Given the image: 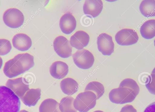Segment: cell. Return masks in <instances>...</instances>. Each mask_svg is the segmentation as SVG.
Returning <instances> with one entry per match:
<instances>
[{
	"mask_svg": "<svg viewBox=\"0 0 155 112\" xmlns=\"http://www.w3.org/2000/svg\"><path fill=\"white\" fill-rule=\"evenodd\" d=\"M148 83L146 85L147 89L151 94H155V72L154 70L152 71Z\"/></svg>",
	"mask_w": 155,
	"mask_h": 112,
	"instance_id": "24",
	"label": "cell"
},
{
	"mask_svg": "<svg viewBox=\"0 0 155 112\" xmlns=\"http://www.w3.org/2000/svg\"><path fill=\"white\" fill-rule=\"evenodd\" d=\"M54 50L60 57L66 58L72 54V48L69 41L63 36L56 37L53 42Z\"/></svg>",
	"mask_w": 155,
	"mask_h": 112,
	"instance_id": "7",
	"label": "cell"
},
{
	"mask_svg": "<svg viewBox=\"0 0 155 112\" xmlns=\"http://www.w3.org/2000/svg\"><path fill=\"white\" fill-rule=\"evenodd\" d=\"M59 25L63 33L66 34H69L75 29L76 26V21L71 14L67 13L63 15L60 18Z\"/></svg>",
	"mask_w": 155,
	"mask_h": 112,
	"instance_id": "12",
	"label": "cell"
},
{
	"mask_svg": "<svg viewBox=\"0 0 155 112\" xmlns=\"http://www.w3.org/2000/svg\"><path fill=\"white\" fill-rule=\"evenodd\" d=\"M12 42L15 48L22 51L28 50L32 45V41L30 38L23 33L15 35L12 39Z\"/></svg>",
	"mask_w": 155,
	"mask_h": 112,
	"instance_id": "13",
	"label": "cell"
},
{
	"mask_svg": "<svg viewBox=\"0 0 155 112\" xmlns=\"http://www.w3.org/2000/svg\"><path fill=\"white\" fill-rule=\"evenodd\" d=\"M3 63V61L2 58L0 57V69L1 68Z\"/></svg>",
	"mask_w": 155,
	"mask_h": 112,
	"instance_id": "27",
	"label": "cell"
},
{
	"mask_svg": "<svg viewBox=\"0 0 155 112\" xmlns=\"http://www.w3.org/2000/svg\"><path fill=\"white\" fill-rule=\"evenodd\" d=\"M90 40L88 34L82 30L76 32L70 38V43L72 47L81 50L88 45Z\"/></svg>",
	"mask_w": 155,
	"mask_h": 112,
	"instance_id": "10",
	"label": "cell"
},
{
	"mask_svg": "<svg viewBox=\"0 0 155 112\" xmlns=\"http://www.w3.org/2000/svg\"><path fill=\"white\" fill-rule=\"evenodd\" d=\"M97 98L92 92L86 91L79 94L74 99L73 105L80 112H87L96 105Z\"/></svg>",
	"mask_w": 155,
	"mask_h": 112,
	"instance_id": "2",
	"label": "cell"
},
{
	"mask_svg": "<svg viewBox=\"0 0 155 112\" xmlns=\"http://www.w3.org/2000/svg\"><path fill=\"white\" fill-rule=\"evenodd\" d=\"M139 39L138 35L134 30L128 28L121 29L115 36V39L118 44L128 45L135 44Z\"/></svg>",
	"mask_w": 155,
	"mask_h": 112,
	"instance_id": "6",
	"label": "cell"
},
{
	"mask_svg": "<svg viewBox=\"0 0 155 112\" xmlns=\"http://www.w3.org/2000/svg\"><path fill=\"white\" fill-rule=\"evenodd\" d=\"M155 20L150 19L145 22L140 28L142 36L147 39H150L155 36Z\"/></svg>",
	"mask_w": 155,
	"mask_h": 112,
	"instance_id": "17",
	"label": "cell"
},
{
	"mask_svg": "<svg viewBox=\"0 0 155 112\" xmlns=\"http://www.w3.org/2000/svg\"><path fill=\"white\" fill-rule=\"evenodd\" d=\"M39 112H61L59 107V103L52 98H48L43 101L39 107Z\"/></svg>",
	"mask_w": 155,
	"mask_h": 112,
	"instance_id": "19",
	"label": "cell"
},
{
	"mask_svg": "<svg viewBox=\"0 0 155 112\" xmlns=\"http://www.w3.org/2000/svg\"><path fill=\"white\" fill-rule=\"evenodd\" d=\"M120 112H137V110L132 105L127 104L122 107Z\"/></svg>",
	"mask_w": 155,
	"mask_h": 112,
	"instance_id": "25",
	"label": "cell"
},
{
	"mask_svg": "<svg viewBox=\"0 0 155 112\" xmlns=\"http://www.w3.org/2000/svg\"><path fill=\"white\" fill-rule=\"evenodd\" d=\"M144 112H155V102L152 103L147 107Z\"/></svg>",
	"mask_w": 155,
	"mask_h": 112,
	"instance_id": "26",
	"label": "cell"
},
{
	"mask_svg": "<svg viewBox=\"0 0 155 112\" xmlns=\"http://www.w3.org/2000/svg\"><path fill=\"white\" fill-rule=\"evenodd\" d=\"M74 98L68 96L62 98L59 103V107L61 112H77L73 105Z\"/></svg>",
	"mask_w": 155,
	"mask_h": 112,
	"instance_id": "21",
	"label": "cell"
},
{
	"mask_svg": "<svg viewBox=\"0 0 155 112\" xmlns=\"http://www.w3.org/2000/svg\"><path fill=\"white\" fill-rule=\"evenodd\" d=\"M11 49L12 45L9 40L4 39H0V55L7 54Z\"/></svg>",
	"mask_w": 155,
	"mask_h": 112,
	"instance_id": "23",
	"label": "cell"
},
{
	"mask_svg": "<svg viewBox=\"0 0 155 112\" xmlns=\"http://www.w3.org/2000/svg\"><path fill=\"white\" fill-rule=\"evenodd\" d=\"M41 95V89L40 88L29 89L21 98L24 103L28 107L35 106Z\"/></svg>",
	"mask_w": 155,
	"mask_h": 112,
	"instance_id": "15",
	"label": "cell"
},
{
	"mask_svg": "<svg viewBox=\"0 0 155 112\" xmlns=\"http://www.w3.org/2000/svg\"><path fill=\"white\" fill-rule=\"evenodd\" d=\"M97 43L99 51L104 55H110L114 51L112 38L107 33L101 34L97 38Z\"/></svg>",
	"mask_w": 155,
	"mask_h": 112,
	"instance_id": "8",
	"label": "cell"
},
{
	"mask_svg": "<svg viewBox=\"0 0 155 112\" xmlns=\"http://www.w3.org/2000/svg\"><path fill=\"white\" fill-rule=\"evenodd\" d=\"M6 86L20 98L29 89V85L25 82L22 77L8 79L6 82Z\"/></svg>",
	"mask_w": 155,
	"mask_h": 112,
	"instance_id": "9",
	"label": "cell"
},
{
	"mask_svg": "<svg viewBox=\"0 0 155 112\" xmlns=\"http://www.w3.org/2000/svg\"><path fill=\"white\" fill-rule=\"evenodd\" d=\"M60 86L63 92L68 95L74 94L78 89V82L71 78H67L63 79L60 82Z\"/></svg>",
	"mask_w": 155,
	"mask_h": 112,
	"instance_id": "16",
	"label": "cell"
},
{
	"mask_svg": "<svg viewBox=\"0 0 155 112\" xmlns=\"http://www.w3.org/2000/svg\"><path fill=\"white\" fill-rule=\"evenodd\" d=\"M68 67L65 62L58 61L53 63L50 67V73L54 78L61 79L64 77L68 72Z\"/></svg>",
	"mask_w": 155,
	"mask_h": 112,
	"instance_id": "14",
	"label": "cell"
},
{
	"mask_svg": "<svg viewBox=\"0 0 155 112\" xmlns=\"http://www.w3.org/2000/svg\"><path fill=\"white\" fill-rule=\"evenodd\" d=\"M18 112H29L28 111L25 110H20L19 111H18Z\"/></svg>",
	"mask_w": 155,
	"mask_h": 112,
	"instance_id": "28",
	"label": "cell"
},
{
	"mask_svg": "<svg viewBox=\"0 0 155 112\" xmlns=\"http://www.w3.org/2000/svg\"><path fill=\"white\" fill-rule=\"evenodd\" d=\"M119 87H124L132 90L137 95L139 93L140 89L136 82L131 78H126L120 83Z\"/></svg>",
	"mask_w": 155,
	"mask_h": 112,
	"instance_id": "22",
	"label": "cell"
},
{
	"mask_svg": "<svg viewBox=\"0 0 155 112\" xmlns=\"http://www.w3.org/2000/svg\"><path fill=\"white\" fill-rule=\"evenodd\" d=\"M3 19L5 23L12 28H17L23 24L24 20L23 14L16 8H10L4 13Z\"/></svg>",
	"mask_w": 155,
	"mask_h": 112,
	"instance_id": "5",
	"label": "cell"
},
{
	"mask_svg": "<svg viewBox=\"0 0 155 112\" xmlns=\"http://www.w3.org/2000/svg\"><path fill=\"white\" fill-rule=\"evenodd\" d=\"M155 0H144L141 2L139 9L145 17H150L155 16Z\"/></svg>",
	"mask_w": 155,
	"mask_h": 112,
	"instance_id": "18",
	"label": "cell"
},
{
	"mask_svg": "<svg viewBox=\"0 0 155 112\" xmlns=\"http://www.w3.org/2000/svg\"><path fill=\"white\" fill-rule=\"evenodd\" d=\"M137 96L132 90L124 87L114 89L109 94V99L111 102L120 104L132 102Z\"/></svg>",
	"mask_w": 155,
	"mask_h": 112,
	"instance_id": "3",
	"label": "cell"
},
{
	"mask_svg": "<svg viewBox=\"0 0 155 112\" xmlns=\"http://www.w3.org/2000/svg\"><path fill=\"white\" fill-rule=\"evenodd\" d=\"M74 63L79 68L87 69L93 65L94 58L93 55L89 50L85 49L79 50L72 55Z\"/></svg>",
	"mask_w": 155,
	"mask_h": 112,
	"instance_id": "4",
	"label": "cell"
},
{
	"mask_svg": "<svg viewBox=\"0 0 155 112\" xmlns=\"http://www.w3.org/2000/svg\"><path fill=\"white\" fill-rule=\"evenodd\" d=\"M20 104L19 97L11 89L0 86V112H18Z\"/></svg>",
	"mask_w": 155,
	"mask_h": 112,
	"instance_id": "1",
	"label": "cell"
},
{
	"mask_svg": "<svg viewBox=\"0 0 155 112\" xmlns=\"http://www.w3.org/2000/svg\"><path fill=\"white\" fill-rule=\"evenodd\" d=\"M93 112H104L100 110H97L94 111Z\"/></svg>",
	"mask_w": 155,
	"mask_h": 112,
	"instance_id": "29",
	"label": "cell"
},
{
	"mask_svg": "<svg viewBox=\"0 0 155 112\" xmlns=\"http://www.w3.org/2000/svg\"><path fill=\"white\" fill-rule=\"evenodd\" d=\"M103 8V3L101 0H86L83 9L85 14L93 17L98 16L101 13Z\"/></svg>",
	"mask_w": 155,
	"mask_h": 112,
	"instance_id": "11",
	"label": "cell"
},
{
	"mask_svg": "<svg viewBox=\"0 0 155 112\" xmlns=\"http://www.w3.org/2000/svg\"><path fill=\"white\" fill-rule=\"evenodd\" d=\"M104 87L101 82L97 81H92L86 86L84 91H90L94 93L96 95L97 99L100 98L104 92Z\"/></svg>",
	"mask_w": 155,
	"mask_h": 112,
	"instance_id": "20",
	"label": "cell"
}]
</instances>
